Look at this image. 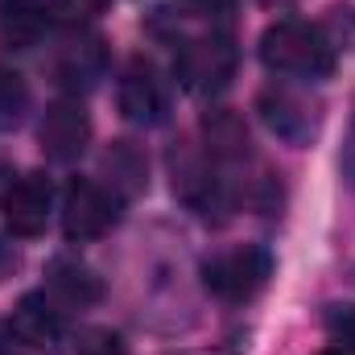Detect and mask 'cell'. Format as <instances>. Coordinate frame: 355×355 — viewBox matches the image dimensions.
<instances>
[{
	"instance_id": "cell-1",
	"label": "cell",
	"mask_w": 355,
	"mask_h": 355,
	"mask_svg": "<svg viewBox=\"0 0 355 355\" xmlns=\"http://www.w3.org/2000/svg\"><path fill=\"white\" fill-rule=\"evenodd\" d=\"M335 42L322 25L310 21H277L261 33V62L281 79H327L335 71Z\"/></svg>"
},
{
	"instance_id": "cell-21",
	"label": "cell",
	"mask_w": 355,
	"mask_h": 355,
	"mask_svg": "<svg viewBox=\"0 0 355 355\" xmlns=\"http://www.w3.org/2000/svg\"><path fill=\"white\" fill-rule=\"evenodd\" d=\"M339 174L347 182V190H355V107L347 120V137H343V153H339Z\"/></svg>"
},
{
	"instance_id": "cell-20",
	"label": "cell",
	"mask_w": 355,
	"mask_h": 355,
	"mask_svg": "<svg viewBox=\"0 0 355 355\" xmlns=\"http://www.w3.org/2000/svg\"><path fill=\"white\" fill-rule=\"evenodd\" d=\"M190 17H202V21H211V25H223L227 17H232V8H236V0H178Z\"/></svg>"
},
{
	"instance_id": "cell-16",
	"label": "cell",
	"mask_w": 355,
	"mask_h": 355,
	"mask_svg": "<svg viewBox=\"0 0 355 355\" xmlns=\"http://www.w3.org/2000/svg\"><path fill=\"white\" fill-rule=\"evenodd\" d=\"M25 112H29V83L17 71L0 67V132H12L25 120Z\"/></svg>"
},
{
	"instance_id": "cell-12",
	"label": "cell",
	"mask_w": 355,
	"mask_h": 355,
	"mask_svg": "<svg viewBox=\"0 0 355 355\" xmlns=\"http://www.w3.org/2000/svg\"><path fill=\"white\" fill-rule=\"evenodd\" d=\"M50 8L46 0H0V46L4 50H33L46 37Z\"/></svg>"
},
{
	"instance_id": "cell-15",
	"label": "cell",
	"mask_w": 355,
	"mask_h": 355,
	"mask_svg": "<svg viewBox=\"0 0 355 355\" xmlns=\"http://www.w3.org/2000/svg\"><path fill=\"white\" fill-rule=\"evenodd\" d=\"M103 166H107V174H112V190H116V194H137V190L145 186V157H141L128 141L112 145L107 157H103Z\"/></svg>"
},
{
	"instance_id": "cell-18",
	"label": "cell",
	"mask_w": 355,
	"mask_h": 355,
	"mask_svg": "<svg viewBox=\"0 0 355 355\" xmlns=\"http://www.w3.org/2000/svg\"><path fill=\"white\" fill-rule=\"evenodd\" d=\"M322 322H327V335L339 343V352H355V306H352V302L331 306Z\"/></svg>"
},
{
	"instance_id": "cell-13",
	"label": "cell",
	"mask_w": 355,
	"mask_h": 355,
	"mask_svg": "<svg viewBox=\"0 0 355 355\" xmlns=\"http://www.w3.org/2000/svg\"><path fill=\"white\" fill-rule=\"evenodd\" d=\"M46 293L58 306H67V310L91 306L99 297V277L87 265L71 261V257H58V261H50V268H46Z\"/></svg>"
},
{
	"instance_id": "cell-17",
	"label": "cell",
	"mask_w": 355,
	"mask_h": 355,
	"mask_svg": "<svg viewBox=\"0 0 355 355\" xmlns=\"http://www.w3.org/2000/svg\"><path fill=\"white\" fill-rule=\"evenodd\" d=\"M112 0H50V12L62 21V25H71V29H79V25H87L95 21L103 8H107Z\"/></svg>"
},
{
	"instance_id": "cell-24",
	"label": "cell",
	"mask_w": 355,
	"mask_h": 355,
	"mask_svg": "<svg viewBox=\"0 0 355 355\" xmlns=\"http://www.w3.org/2000/svg\"><path fill=\"white\" fill-rule=\"evenodd\" d=\"M318 355H347V352H318Z\"/></svg>"
},
{
	"instance_id": "cell-14",
	"label": "cell",
	"mask_w": 355,
	"mask_h": 355,
	"mask_svg": "<svg viewBox=\"0 0 355 355\" xmlns=\"http://www.w3.org/2000/svg\"><path fill=\"white\" fill-rule=\"evenodd\" d=\"M207 153L215 162H244L248 157V132L244 120L232 112H211L207 116Z\"/></svg>"
},
{
	"instance_id": "cell-2",
	"label": "cell",
	"mask_w": 355,
	"mask_h": 355,
	"mask_svg": "<svg viewBox=\"0 0 355 355\" xmlns=\"http://www.w3.org/2000/svg\"><path fill=\"white\" fill-rule=\"evenodd\" d=\"M174 75L190 95H219L236 75V42L227 29H207L194 37H178Z\"/></svg>"
},
{
	"instance_id": "cell-7",
	"label": "cell",
	"mask_w": 355,
	"mask_h": 355,
	"mask_svg": "<svg viewBox=\"0 0 355 355\" xmlns=\"http://www.w3.org/2000/svg\"><path fill=\"white\" fill-rule=\"evenodd\" d=\"M50 207H54V186L46 182V174H21L12 178L0 194V215H4V227L21 240L46 232V219H50Z\"/></svg>"
},
{
	"instance_id": "cell-23",
	"label": "cell",
	"mask_w": 355,
	"mask_h": 355,
	"mask_svg": "<svg viewBox=\"0 0 355 355\" xmlns=\"http://www.w3.org/2000/svg\"><path fill=\"white\" fill-rule=\"evenodd\" d=\"M8 268H12V257H8V252H4V248H0V277H4V272H8Z\"/></svg>"
},
{
	"instance_id": "cell-9",
	"label": "cell",
	"mask_w": 355,
	"mask_h": 355,
	"mask_svg": "<svg viewBox=\"0 0 355 355\" xmlns=\"http://www.w3.org/2000/svg\"><path fill=\"white\" fill-rule=\"evenodd\" d=\"M37 141L42 153L50 162H75L91 141V116L79 99H58L46 107L42 124H37Z\"/></svg>"
},
{
	"instance_id": "cell-19",
	"label": "cell",
	"mask_w": 355,
	"mask_h": 355,
	"mask_svg": "<svg viewBox=\"0 0 355 355\" xmlns=\"http://www.w3.org/2000/svg\"><path fill=\"white\" fill-rule=\"evenodd\" d=\"M75 352H79V355H124V343H120V335H116V331L87 327V331H79Z\"/></svg>"
},
{
	"instance_id": "cell-11",
	"label": "cell",
	"mask_w": 355,
	"mask_h": 355,
	"mask_svg": "<svg viewBox=\"0 0 355 355\" xmlns=\"http://www.w3.org/2000/svg\"><path fill=\"white\" fill-rule=\"evenodd\" d=\"M103 67H107V50H103V37H95V33L67 37L54 54V79L71 91L91 87L103 75Z\"/></svg>"
},
{
	"instance_id": "cell-6",
	"label": "cell",
	"mask_w": 355,
	"mask_h": 355,
	"mask_svg": "<svg viewBox=\"0 0 355 355\" xmlns=\"http://www.w3.org/2000/svg\"><path fill=\"white\" fill-rule=\"evenodd\" d=\"M116 219H120V194L116 190H107L91 178H75L67 186V194H62V232H67V240H79V244L99 240L116 227Z\"/></svg>"
},
{
	"instance_id": "cell-10",
	"label": "cell",
	"mask_w": 355,
	"mask_h": 355,
	"mask_svg": "<svg viewBox=\"0 0 355 355\" xmlns=\"http://www.w3.org/2000/svg\"><path fill=\"white\" fill-rule=\"evenodd\" d=\"M67 331V318H62V306L50 297V293H25L8 318V335L21 343V347H33V352H46L62 339Z\"/></svg>"
},
{
	"instance_id": "cell-4",
	"label": "cell",
	"mask_w": 355,
	"mask_h": 355,
	"mask_svg": "<svg viewBox=\"0 0 355 355\" xmlns=\"http://www.w3.org/2000/svg\"><path fill=\"white\" fill-rule=\"evenodd\" d=\"M257 112H261L268 132L281 137L293 149H306L318 137V128H322V103L310 91L285 87V83H272V87L261 91Z\"/></svg>"
},
{
	"instance_id": "cell-3",
	"label": "cell",
	"mask_w": 355,
	"mask_h": 355,
	"mask_svg": "<svg viewBox=\"0 0 355 355\" xmlns=\"http://www.w3.org/2000/svg\"><path fill=\"white\" fill-rule=\"evenodd\" d=\"M268 277H272V257L265 248H257V244L227 248V252H215L211 261H202L207 293H215L227 306H244V302L261 297Z\"/></svg>"
},
{
	"instance_id": "cell-5",
	"label": "cell",
	"mask_w": 355,
	"mask_h": 355,
	"mask_svg": "<svg viewBox=\"0 0 355 355\" xmlns=\"http://www.w3.org/2000/svg\"><path fill=\"white\" fill-rule=\"evenodd\" d=\"M170 174H174V194L202 219H223L227 211V186L215 174V157L198 153L194 145H178L170 153Z\"/></svg>"
},
{
	"instance_id": "cell-22",
	"label": "cell",
	"mask_w": 355,
	"mask_h": 355,
	"mask_svg": "<svg viewBox=\"0 0 355 355\" xmlns=\"http://www.w3.org/2000/svg\"><path fill=\"white\" fill-rule=\"evenodd\" d=\"M261 4H265V8H293L297 0H261Z\"/></svg>"
},
{
	"instance_id": "cell-8",
	"label": "cell",
	"mask_w": 355,
	"mask_h": 355,
	"mask_svg": "<svg viewBox=\"0 0 355 355\" xmlns=\"http://www.w3.org/2000/svg\"><path fill=\"white\" fill-rule=\"evenodd\" d=\"M116 103H120V116L128 124H162L166 112H170V91L166 79L157 75L153 62L137 58L124 75H120V87H116Z\"/></svg>"
}]
</instances>
